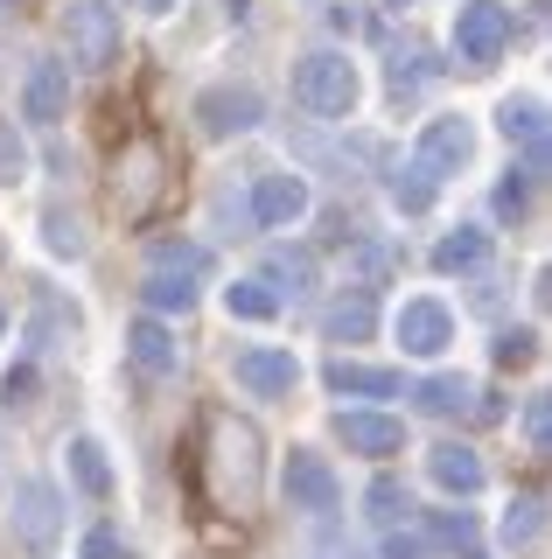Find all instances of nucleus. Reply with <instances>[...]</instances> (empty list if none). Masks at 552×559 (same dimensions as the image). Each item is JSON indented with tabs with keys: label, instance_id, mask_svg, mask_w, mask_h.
<instances>
[{
	"label": "nucleus",
	"instance_id": "nucleus-1",
	"mask_svg": "<svg viewBox=\"0 0 552 559\" xmlns=\"http://www.w3.org/2000/svg\"><path fill=\"white\" fill-rule=\"evenodd\" d=\"M295 98L315 119H350L357 98H364V78H357V63L343 57V49H308L295 63Z\"/></svg>",
	"mask_w": 552,
	"mask_h": 559
},
{
	"label": "nucleus",
	"instance_id": "nucleus-2",
	"mask_svg": "<svg viewBox=\"0 0 552 559\" xmlns=\"http://www.w3.org/2000/svg\"><path fill=\"white\" fill-rule=\"evenodd\" d=\"M203 273H211V252H203V245H161V252L147 259L141 301H147L154 314H189V308H196Z\"/></svg>",
	"mask_w": 552,
	"mask_h": 559
},
{
	"label": "nucleus",
	"instance_id": "nucleus-3",
	"mask_svg": "<svg viewBox=\"0 0 552 559\" xmlns=\"http://www.w3.org/2000/svg\"><path fill=\"white\" fill-rule=\"evenodd\" d=\"M211 476L224 503H252L259 497V427L238 413H224L211 427Z\"/></svg>",
	"mask_w": 552,
	"mask_h": 559
},
{
	"label": "nucleus",
	"instance_id": "nucleus-4",
	"mask_svg": "<svg viewBox=\"0 0 552 559\" xmlns=\"http://www.w3.org/2000/svg\"><path fill=\"white\" fill-rule=\"evenodd\" d=\"M511 49V8L504 0H461L455 8V57L461 70H490Z\"/></svg>",
	"mask_w": 552,
	"mask_h": 559
},
{
	"label": "nucleus",
	"instance_id": "nucleus-5",
	"mask_svg": "<svg viewBox=\"0 0 552 559\" xmlns=\"http://www.w3.org/2000/svg\"><path fill=\"white\" fill-rule=\"evenodd\" d=\"M476 162V127L469 119H427L420 127V140H412V168L427 175V182H447V175H461Z\"/></svg>",
	"mask_w": 552,
	"mask_h": 559
},
{
	"label": "nucleus",
	"instance_id": "nucleus-6",
	"mask_svg": "<svg viewBox=\"0 0 552 559\" xmlns=\"http://www.w3.org/2000/svg\"><path fill=\"white\" fill-rule=\"evenodd\" d=\"M63 43H71V63L106 70L119 57V14L106 0H71V8H63Z\"/></svg>",
	"mask_w": 552,
	"mask_h": 559
},
{
	"label": "nucleus",
	"instance_id": "nucleus-7",
	"mask_svg": "<svg viewBox=\"0 0 552 559\" xmlns=\"http://www.w3.org/2000/svg\"><path fill=\"white\" fill-rule=\"evenodd\" d=\"M14 538H22L28 552H49L63 538V497H57V483H43V476H28V483H14Z\"/></svg>",
	"mask_w": 552,
	"mask_h": 559
},
{
	"label": "nucleus",
	"instance_id": "nucleus-8",
	"mask_svg": "<svg viewBox=\"0 0 552 559\" xmlns=\"http://www.w3.org/2000/svg\"><path fill=\"white\" fill-rule=\"evenodd\" d=\"M280 489H287V503L308 518H336V503H343V483H336V468L322 462V454H308L295 448L287 454V468H280Z\"/></svg>",
	"mask_w": 552,
	"mask_h": 559
},
{
	"label": "nucleus",
	"instance_id": "nucleus-9",
	"mask_svg": "<svg viewBox=\"0 0 552 559\" xmlns=\"http://www.w3.org/2000/svg\"><path fill=\"white\" fill-rule=\"evenodd\" d=\"M196 119H203L211 140H238V133H252L259 119H266V98H259L252 84H211V92L196 98Z\"/></svg>",
	"mask_w": 552,
	"mask_h": 559
},
{
	"label": "nucleus",
	"instance_id": "nucleus-10",
	"mask_svg": "<svg viewBox=\"0 0 552 559\" xmlns=\"http://www.w3.org/2000/svg\"><path fill=\"white\" fill-rule=\"evenodd\" d=\"M63 112H71V63H57V57L28 63V78H22V119H28V127H57Z\"/></svg>",
	"mask_w": 552,
	"mask_h": 559
},
{
	"label": "nucleus",
	"instance_id": "nucleus-11",
	"mask_svg": "<svg viewBox=\"0 0 552 559\" xmlns=\"http://www.w3.org/2000/svg\"><path fill=\"white\" fill-rule=\"evenodd\" d=\"M231 378L245 384L252 399H287L301 384V364H295V349H238Z\"/></svg>",
	"mask_w": 552,
	"mask_h": 559
},
{
	"label": "nucleus",
	"instance_id": "nucleus-12",
	"mask_svg": "<svg viewBox=\"0 0 552 559\" xmlns=\"http://www.w3.org/2000/svg\"><path fill=\"white\" fill-rule=\"evenodd\" d=\"M392 329H399V349H406V357H441V349L455 343V314H447L441 301H427V294H420V301H406Z\"/></svg>",
	"mask_w": 552,
	"mask_h": 559
},
{
	"label": "nucleus",
	"instance_id": "nucleus-13",
	"mask_svg": "<svg viewBox=\"0 0 552 559\" xmlns=\"http://www.w3.org/2000/svg\"><path fill=\"white\" fill-rule=\"evenodd\" d=\"M252 217L273 224V231H280V224H301L308 217V182H301V175H280V168L259 175V182H252Z\"/></svg>",
	"mask_w": 552,
	"mask_h": 559
},
{
	"label": "nucleus",
	"instance_id": "nucleus-14",
	"mask_svg": "<svg viewBox=\"0 0 552 559\" xmlns=\"http://www.w3.org/2000/svg\"><path fill=\"white\" fill-rule=\"evenodd\" d=\"M127 357L141 364L147 378H168V371L182 364V343H176V329H168V322L141 314V322H127Z\"/></svg>",
	"mask_w": 552,
	"mask_h": 559
},
{
	"label": "nucleus",
	"instance_id": "nucleus-15",
	"mask_svg": "<svg viewBox=\"0 0 552 559\" xmlns=\"http://www.w3.org/2000/svg\"><path fill=\"white\" fill-rule=\"evenodd\" d=\"M336 433L350 454H399L406 448V427L392 413H336Z\"/></svg>",
	"mask_w": 552,
	"mask_h": 559
},
{
	"label": "nucleus",
	"instance_id": "nucleus-16",
	"mask_svg": "<svg viewBox=\"0 0 552 559\" xmlns=\"http://www.w3.org/2000/svg\"><path fill=\"white\" fill-rule=\"evenodd\" d=\"M427 476H434L447 497H476L482 489V454L461 448V441H441V448H427Z\"/></svg>",
	"mask_w": 552,
	"mask_h": 559
},
{
	"label": "nucleus",
	"instance_id": "nucleus-17",
	"mask_svg": "<svg viewBox=\"0 0 552 559\" xmlns=\"http://www.w3.org/2000/svg\"><path fill=\"white\" fill-rule=\"evenodd\" d=\"M329 392H343V399H399V392H406V378H399V371H385V364L336 357V364H329Z\"/></svg>",
	"mask_w": 552,
	"mask_h": 559
},
{
	"label": "nucleus",
	"instance_id": "nucleus-18",
	"mask_svg": "<svg viewBox=\"0 0 552 559\" xmlns=\"http://www.w3.org/2000/svg\"><path fill=\"white\" fill-rule=\"evenodd\" d=\"M412 399H420V413H434V419H469L476 413V384L461 371H434Z\"/></svg>",
	"mask_w": 552,
	"mask_h": 559
},
{
	"label": "nucleus",
	"instance_id": "nucleus-19",
	"mask_svg": "<svg viewBox=\"0 0 552 559\" xmlns=\"http://www.w3.org/2000/svg\"><path fill=\"white\" fill-rule=\"evenodd\" d=\"M496 127H504V140H525L531 147V168H545V105L539 98H504Z\"/></svg>",
	"mask_w": 552,
	"mask_h": 559
},
{
	"label": "nucleus",
	"instance_id": "nucleus-20",
	"mask_svg": "<svg viewBox=\"0 0 552 559\" xmlns=\"http://www.w3.org/2000/svg\"><path fill=\"white\" fill-rule=\"evenodd\" d=\"M539 532H545V497H539V489H517L504 524H496V538H504L511 552H525V546H539Z\"/></svg>",
	"mask_w": 552,
	"mask_h": 559
},
{
	"label": "nucleus",
	"instance_id": "nucleus-21",
	"mask_svg": "<svg viewBox=\"0 0 552 559\" xmlns=\"http://www.w3.org/2000/svg\"><path fill=\"white\" fill-rule=\"evenodd\" d=\"M371 329H377L371 294H343V301L322 314V336H329V343H371Z\"/></svg>",
	"mask_w": 552,
	"mask_h": 559
},
{
	"label": "nucleus",
	"instance_id": "nucleus-22",
	"mask_svg": "<svg viewBox=\"0 0 552 559\" xmlns=\"http://www.w3.org/2000/svg\"><path fill=\"white\" fill-rule=\"evenodd\" d=\"M259 280L273 287V301H287V294L301 301V294H315V259H308V252H273Z\"/></svg>",
	"mask_w": 552,
	"mask_h": 559
},
{
	"label": "nucleus",
	"instance_id": "nucleus-23",
	"mask_svg": "<svg viewBox=\"0 0 552 559\" xmlns=\"http://www.w3.org/2000/svg\"><path fill=\"white\" fill-rule=\"evenodd\" d=\"M482 259H490V231H476V224H461V231H447L434 245V266L441 273H476Z\"/></svg>",
	"mask_w": 552,
	"mask_h": 559
},
{
	"label": "nucleus",
	"instance_id": "nucleus-24",
	"mask_svg": "<svg viewBox=\"0 0 552 559\" xmlns=\"http://www.w3.org/2000/svg\"><path fill=\"white\" fill-rule=\"evenodd\" d=\"M63 454H71V476H77V489H92V497H106V489H112V468H106V448H98V441H92V433H77V441H71V448H63Z\"/></svg>",
	"mask_w": 552,
	"mask_h": 559
},
{
	"label": "nucleus",
	"instance_id": "nucleus-25",
	"mask_svg": "<svg viewBox=\"0 0 552 559\" xmlns=\"http://www.w3.org/2000/svg\"><path fill=\"white\" fill-rule=\"evenodd\" d=\"M43 245L57 259H84V245H92L84 238V217H71V210H43Z\"/></svg>",
	"mask_w": 552,
	"mask_h": 559
},
{
	"label": "nucleus",
	"instance_id": "nucleus-26",
	"mask_svg": "<svg viewBox=\"0 0 552 559\" xmlns=\"http://www.w3.org/2000/svg\"><path fill=\"white\" fill-rule=\"evenodd\" d=\"M224 308H231V322H266L280 301H273L266 280H238V287H224Z\"/></svg>",
	"mask_w": 552,
	"mask_h": 559
},
{
	"label": "nucleus",
	"instance_id": "nucleus-27",
	"mask_svg": "<svg viewBox=\"0 0 552 559\" xmlns=\"http://www.w3.org/2000/svg\"><path fill=\"white\" fill-rule=\"evenodd\" d=\"M364 511H371V524H385V532H392V524H399V518L412 511V497H406V483H392V476H377V483L364 489Z\"/></svg>",
	"mask_w": 552,
	"mask_h": 559
},
{
	"label": "nucleus",
	"instance_id": "nucleus-28",
	"mask_svg": "<svg viewBox=\"0 0 552 559\" xmlns=\"http://www.w3.org/2000/svg\"><path fill=\"white\" fill-rule=\"evenodd\" d=\"M14 182H28V140L14 119H0V189H14Z\"/></svg>",
	"mask_w": 552,
	"mask_h": 559
},
{
	"label": "nucleus",
	"instance_id": "nucleus-29",
	"mask_svg": "<svg viewBox=\"0 0 552 559\" xmlns=\"http://www.w3.org/2000/svg\"><path fill=\"white\" fill-rule=\"evenodd\" d=\"M392 280V252H377V245H357V259H350V287L357 294H377Z\"/></svg>",
	"mask_w": 552,
	"mask_h": 559
},
{
	"label": "nucleus",
	"instance_id": "nucleus-30",
	"mask_svg": "<svg viewBox=\"0 0 552 559\" xmlns=\"http://www.w3.org/2000/svg\"><path fill=\"white\" fill-rule=\"evenodd\" d=\"M539 357V336H531V329H504V336H496V364H504V371H517V364H531Z\"/></svg>",
	"mask_w": 552,
	"mask_h": 559
},
{
	"label": "nucleus",
	"instance_id": "nucleus-31",
	"mask_svg": "<svg viewBox=\"0 0 552 559\" xmlns=\"http://www.w3.org/2000/svg\"><path fill=\"white\" fill-rule=\"evenodd\" d=\"M427 532H434L441 546H469V538H476V518L469 511H434V518H427Z\"/></svg>",
	"mask_w": 552,
	"mask_h": 559
},
{
	"label": "nucleus",
	"instance_id": "nucleus-32",
	"mask_svg": "<svg viewBox=\"0 0 552 559\" xmlns=\"http://www.w3.org/2000/svg\"><path fill=\"white\" fill-rule=\"evenodd\" d=\"M525 441L539 454L552 448V399H531V406H525Z\"/></svg>",
	"mask_w": 552,
	"mask_h": 559
},
{
	"label": "nucleus",
	"instance_id": "nucleus-33",
	"mask_svg": "<svg viewBox=\"0 0 552 559\" xmlns=\"http://www.w3.org/2000/svg\"><path fill=\"white\" fill-rule=\"evenodd\" d=\"M392 203H399V210H427V203H434V182H427V175L412 168V182H406V175L392 182Z\"/></svg>",
	"mask_w": 552,
	"mask_h": 559
},
{
	"label": "nucleus",
	"instance_id": "nucleus-34",
	"mask_svg": "<svg viewBox=\"0 0 552 559\" xmlns=\"http://www.w3.org/2000/svg\"><path fill=\"white\" fill-rule=\"evenodd\" d=\"M57 329H63V336H77V308H57V301H49L43 314H36V343L49 349V336H57Z\"/></svg>",
	"mask_w": 552,
	"mask_h": 559
},
{
	"label": "nucleus",
	"instance_id": "nucleus-35",
	"mask_svg": "<svg viewBox=\"0 0 552 559\" xmlns=\"http://www.w3.org/2000/svg\"><path fill=\"white\" fill-rule=\"evenodd\" d=\"M0 399H8V406H28V399H36V364L8 371V384H0Z\"/></svg>",
	"mask_w": 552,
	"mask_h": 559
},
{
	"label": "nucleus",
	"instance_id": "nucleus-36",
	"mask_svg": "<svg viewBox=\"0 0 552 559\" xmlns=\"http://www.w3.org/2000/svg\"><path fill=\"white\" fill-rule=\"evenodd\" d=\"M434 546H427V538H406L399 524H392V538H385V559H427Z\"/></svg>",
	"mask_w": 552,
	"mask_h": 559
},
{
	"label": "nucleus",
	"instance_id": "nucleus-37",
	"mask_svg": "<svg viewBox=\"0 0 552 559\" xmlns=\"http://www.w3.org/2000/svg\"><path fill=\"white\" fill-rule=\"evenodd\" d=\"M84 559H127V546H119L112 532H92V538H84Z\"/></svg>",
	"mask_w": 552,
	"mask_h": 559
},
{
	"label": "nucleus",
	"instance_id": "nucleus-38",
	"mask_svg": "<svg viewBox=\"0 0 552 559\" xmlns=\"http://www.w3.org/2000/svg\"><path fill=\"white\" fill-rule=\"evenodd\" d=\"M133 8H147V14H168V8H176V0H133Z\"/></svg>",
	"mask_w": 552,
	"mask_h": 559
},
{
	"label": "nucleus",
	"instance_id": "nucleus-39",
	"mask_svg": "<svg viewBox=\"0 0 552 559\" xmlns=\"http://www.w3.org/2000/svg\"><path fill=\"white\" fill-rule=\"evenodd\" d=\"M531 8H545V0H531Z\"/></svg>",
	"mask_w": 552,
	"mask_h": 559
},
{
	"label": "nucleus",
	"instance_id": "nucleus-40",
	"mask_svg": "<svg viewBox=\"0 0 552 559\" xmlns=\"http://www.w3.org/2000/svg\"><path fill=\"white\" fill-rule=\"evenodd\" d=\"M0 322H8V314H0Z\"/></svg>",
	"mask_w": 552,
	"mask_h": 559
}]
</instances>
